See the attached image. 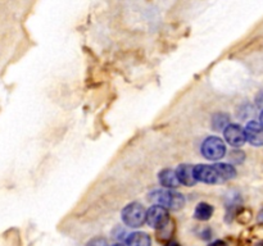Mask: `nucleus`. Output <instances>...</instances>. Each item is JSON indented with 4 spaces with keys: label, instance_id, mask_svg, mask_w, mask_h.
<instances>
[{
    "label": "nucleus",
    "instance_id": "f257e3e1",
    "mask_svg": "<svg viewBox=\"0 0 263 246\" xmlns=\"http://www.w3.org/2000/svg\"><path fill=\"white\" fill-rule=\"evenodd\" d=\"M149 199L156 204L162 205V207L171 210L181 209L185 204V197L180 192L174 191V189L154 190L149 195Z\"/></svg>",
    "mask_w": 263,
    "mask_h": 246
},
{
    "label": "nucleus",
    "instance_id": "f03ea898",
    "mask_svg": "<svg viewBox=\"0 0 263 246\" xmlns=\"http://www.w3.org/2000/svg\"><path fill=\"white\" fill-rule=\"evenodd\" d=\"M122 222L131 228H139L146 222V210L139 202L126 205L121 213Z\"/></svg>",
    "mask_w": 263,
    "mask_h": 246
},
{
    "label": "nucleus",
    "instance_id": "7ed1b4c3",
    "mask_svg": "<svg viewBox=\"0 0 263 246\" xmlns=\"http://www.w3.org/2000/svg\"><path fill=\"white\" fill-rule=\"evenodd\" d=\"M202 154L208 160H218L226 154L225 142L217 136H210L202 144Z\"/></svg>",
    "mask_w": 263,
    "mask_h": 246
},
{
    "label": "nucleus",
    "instance_id": "20e7f679",
    "mask_svg": "<svg viewBox=\"0 0 263 246\" xmlns=\"http://www.w3.org/2000/svg\"><path fill=\"white\" fill-rule=\"evenodd\" d=\"M170 222V215L167 208L162 207V205H153L146 210V223L151 225L152 228L156 230H162L166 227Z\"/></svg>",
    "mask_w": 263,
    "mask_h": 246
},
{
    "label": "nucleus",
    "instance_id": "39448f33",
    "mask_svg": "<svg viewBox=\"0 0 263 246\" xmlns=\"http://www.w3.org/2000/svg\"><path fill=\"white\" fill-rule=\"evenodd\" d=\"M194 174L197 181L204 182V183H218L221 182L220 174L216 171L215 166H207V164H198L194 167Z\"/></svg>",
    "mask_w": 263,
    "mask_h": 246
},
{
    "label": "nucleus",
    "instance_id": "423d86ee",
    "mask_svg": "<svg viewBox=\"0 0 263 246\" xmlns=\"http://www.w3.org/2000/svg\"><path fill=\"white\" fill-rule=\"evenodd\" d=\"M223 136H225L226 142L230 144L231 146H235V148L244 145L247 141L246 130L241 126L234 125V123H230L223 130Z\"/></svg>",
    "mask_w": 263,
    "mask_h": 246
},
{
    "label": "nucleus",
    "instance_id": "0eeeda50",
    "mask_svg": "<svg viewBox=\"0 0 263 246\" xmlns=\"http://www.w3.org/2000/svg\"><path fill=\"white\" fill-rule=\"evenodd\" d=\"M244 130H246L247 141H249L253 146L263 145V126L261 123L251 120Z\"/></svg>",
    "mask_w": 263,
    "mask_h": 246
},
{
    "label": "nucleus",
    "instance_id": "6e6552de",
    "mask_svg": "<svg viewBox=\"0 0 263 246\" xmlns=\"http://www.w3.org/2000/svg\"><path fill=\"white\" fill-rule=\"evenodd\" d=\"M176 173L180 179V183L185 184V186H194L198 182L194 174V167L190 164H180L176 169Z\"/></svg>",
    "mask_w": 263,
    "mask_h": 246
},
{
    "label": "nucleus",
    "instance_id": "1a4fd4ad",
    "mask_svg": "<svg viewBox=\"0 0 263 246\" xmlns=\"http://www.w3.org/2000/svg\"><path fill=\"white\" fill-rule=\"evenodd\" d=\"M158 179L159 183L163 187H166V189H175V187H177L179 184H181L180 183L179 177H177L176 171L170 168L162 169L158 174Z\"/></svg>",
    "mask_w": 263,
    "mask_h": 246
},
{
    "label": "nucleus",
    "instance_id": "9d476101",
    "mask_svg": "<svg viewBox=\"0 0 263 246\" xmlns=\"http://www.w3.org/2000/svg\"><path fill=\"white\" fill-rule=\"evenodd\" d=\"M151 236L145 232L130 233L126 240V246H151Z\"/></svg>",
    "mask_w": 263,
    "mask_h": 246
},
{
    "label": "nucleus",
    "instance_id": "9b49d317",
    "mask_svg": "<svg viewBox=\"0 0 263 246\" xmlns=\"http://www.w3.org/2000/svg\"><path fill=\"white\" fill-rule=\"evenodd\" d=\"M216 168V171L220 174L221 181H228V179L234 178L236 176V169L234 168L231 164L228 163H216L213 164Z\"/></svg>",
    "mask_w": 263,
    "mask_h": 246
},
{
    "label": "nucleus",
    "instance_id": "f8f14e48",
    "mask_svg": "<svg viewBox=\"0 0 263 246\" xmlns=\"http://www.w3.org/2000/svg\"><path fill=\"white\" fill-rule=\"evenodd\" d=\"M213 214V207L208 202H200L197 205L194 212V217L198 220H208Z\"/></svg>",
    "mask_w": 263,
    "mask_h": 246
},
{
    "label": "nucleus",
    "instance_id": "ddd939ff",
    "mask_svg": "<svg viewBox=\"0 0 263 246\" xmlns=\"http://www.w3.org/2000/svg\"><path fill=\"white\" fill-rule=\"evenodd\" d=\"M230 125V118L225 113H217L216 115H213L212 118V128L213 130H225L228 126Z\"/></svg>",
    "mask_w": 263,
    "mask_h": 246
},
{
    "label": "nucleus",
    "instance_id": "4468645a",
    "mask_svg": "<svg viewBox=\"0 0 263 246\" xmlns=\"http://www.w3.org/2000/svg\"><path fill=\"white\" fill-rule=\"evenodd\" d=\"M86 246H109V245L107 243V240H105V238L95 237L92 238L91 241H89Z\"/></svg>",
    "mask_w": 263,
    "mask_h": 246
},
{
    "label": "nucleus",
    "instance_id": "2eb2a0df",
    "mask_svg": "<svg viewBox=\"0 0 263 246\" xmlns=\"http://www.w3.org/2000/svg\"><path fill=\"white\" fill-rule=\"evenodd\" d=\"M208 246H228V245H226L225 241L217 240V241H215V242H211Z\"/></svg>",
    "mask_w": 263,
    "mask_h": 246
},
{
    "label": "nucleus",
    "instance_id": "dca6fc26",
    "mask_svg": "<svg viewBox=\"0 0 263 246\" xmlns=\"http://www.w3.org/2000/svg\"><path fill=\"white\" fill-rule=\"evenodd\" d=\"M164 246H180V243H177L176 241H170V242H167Z\"/></svg>",
    "mask_w": 263,
    "mask_h": 246
},
{
    "label": "nucleus",
    "instance_id": "f3484780",
    "mask_svg": "<svg viewBox=\"0 0 263 246\" xmlns=\"http://www.w3.org/2000/svg\"><path fill=\"white\" fill-rule=\"evenodd\" d=\"M259 123L263 126V112L261 113V115H259Z\"/></svg>",
    "mask_w": 263,
    "mask_h": 246
},
{
    "label": "nucleus",
    "instance_id": "a211bd4d",
    "mask_svg": "<svg viewBox=\"0 0 263 246\" xmlns=\"http://www.w3.org/2000/svg\"><path fill=\"white\" fill-rule=\"evenodd\" d=\"M259 220H262V222H263V210L261 213H259Z\"/></svg>",
    "mask_w": 263,
    "mask_h": 246
},
{
    "label": "nucleus",
    "instance_id": "6ab92c4d",
    "mask_svg": "<svg viewBox=\"0 0 263 246\" xmlns=\"http://www.w3.org/2000/svg\"><path fill=\"white\" fill-rule=\"evenodd\" d=\"M109 246H125L123 243H113V245H109Z\"/></svg>",
    "mask_w": 263,
    "mask_h": 246
}]
</instances>
